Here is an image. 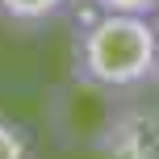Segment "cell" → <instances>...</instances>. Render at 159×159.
Returning <instances> with one entry per match:
<instances>
[{"label": "cell", "mask_w": 159, "mask_h": 159, "mask_svg": "<svg viewBox=\"0 0 159 159\" xmlns=\"http://www.w3.org/2000/svg\"><path fill=\"white\" fill-rule=\"evenodd\" d=\"M96 13H121V17H159V0H88Z\"/></svg>", "instance_id": "obj_5"}, {"label": "cell", "mask_w": 159, "mask_h": 159, "mask_svg": "<svg viewBox=\"0 0 159 159\" xmlns=\"http://www.w3.org/2000/svg\"><path fill=\"white\" fill-rule=\"evenodd\" d=\"M105 159H159V109L155 105H121L101 130Z\"/></svg>", "instance_id": "obj_2"}, {"label": "cell", "mask_w": 159, "mask_h": 159, "mask_svg": "<svg viewBox=\"0 0 159 159\" xmlns=\"http://www.w3.org/2000/svg\"><path fill=\"white\" fill-rule=\"evenodd\" d=\"M67 8H71V0H0V21L13 30H42Z\"/></svg>", "instance_id": "obj_3"}, {"label": "cell", "mask_w": 159, "mask_h": 159, "mask_svg": "<svg viewBox=\"0 0 159 159\" xmlns=\"http://www.w3.org/2000/svg\"><path fill=\"white\" fill-rule=\"evenodd\" d=\"M151 80L159 84V21H155V75H151Z\"/></svg>", "instance_id": "obj_6"}, {"label": "cell", "mask_w": 159, "mask_h": 159, "mask_svg": "<svg viewBox=\"0 0 159 159\" xmlns=\"http://www.w3.org/2000/svg\"><path fill=\"white\" fill-rule=\"evenodd\" d=\"M75 80L105 92H130L155 75V17L96 13L75 30L71 46Z\"/></svg>", "instance_id": "obj_1"}, {"label": "cell", "mask_w": 159, "mask_h": 159, "mask_svg": "<svg viewBox=\"0 0 159 159\" xmlns=\"http://www.w3.org/2000/svg\"><path fill=\"white\" fill-rule=\"evenodd\" d=\"M0 159H34V138L25 126L0 117Z\"/></svg>", "instance_id": "obj_4"}]
</instances>
